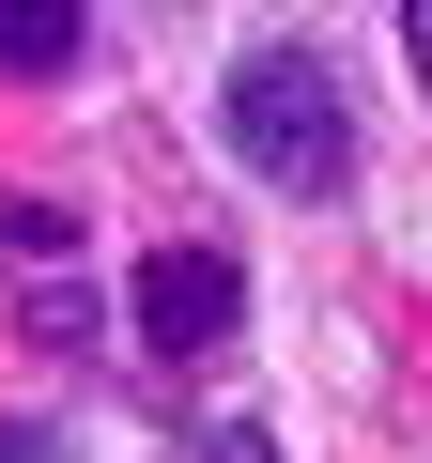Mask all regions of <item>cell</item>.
<instances>
[{
  "instance_id": "5b68a950",
  "label": "cell",
  "mask_w": 432,
  "mask_h": 463,
  "mask_svg": "<svg viewBox=\"0 0 432 463\" xmlns=\"http://www.w3.org/2000/svg\"><path fill=\"white\" fill-rule=\"evenodd\" d=\"M0 463H78V432L62 417H0Z\"/></svg>"
},
{
  "instance_id": "3957f363",
  "label": "cell",
  "mask_w": 432,
  "mask_h": 463,
  "mask_svg": "<svg viewBox=\"0 0 432 463\" xmlns=\"http://www.w3.org/2000/svg\"><path fill=\"white\" fill-rule=\"evenodd\" d=\"M78 47H93V16H78V0H0V78H78Z\"/></svg>"
},
{
  "instance_id": "52a82bcc",
  "label": "cell",
  "mask_w": 432,
  "mask_h": 463,
  "mask_svg": "<svg viewBox=\"0 0 432 463\" xmlns=\"http://www.w3.org/2000/svg\"><path fill=\"white\" fill-rule=\"evenodd\" d=\"M216 463H278V448H263V432H248V417H232V432H216Z\"/></svg>"
},
{
  "instance_id": "7a4b0ae2",
  "label": "cell",
  "mask_w": 432,
  "mask_h": 463,
  "mask_svg": "<svg viewBox=\"0 0 432 463\" xmlns=\"http://www.w3.org/2000/svg\"><path fill=\"white\" fill-rule=\"evenodd\" d=\"M248 325V279H232V248H155L139 263V340L185 371V355H216V340H232Z\"/></svg>"
},
{
  "instance_id": "8992f818",
  "label": "cell",
  "mask_w": 432,
  "mask_h": 463,
  "mask_svg": "<svg viewBox=\"0 0 432 463\" xmlns=\"http://www.w3.org/2000/svg\"><path fill=\"white\" fill-rule=\"evenodd\" d=\"M401 62H417V93H432V0H401Z\"/></svg>"
},
{
  "instance_id": "277c9868",
  "label": "cell",
  "mask_w": 432,
  "mask_h": 463,
  "mask_svg": "<svg viewBox=\"0 0 432 463\" xmlns=\"http://www.w3.org/2000/svg\"><path fill=\"white\" fill-rule=\"evenodd\" d=\"M16 325H32L47 355H62V340H93V279H32V294H16Z\"/></svg>"
},
{
  "instance_id": "6da1fadb",
  "label": "cell",
  "mask_w": 432,
  "mask_h": 463,
  "mask_svg": "<svg viewBox=\"0 0 432 463\" xmlns=\"http://www.w3.org/2000/svg\"><path fill=\"white\" fill-rule=\"evenodd\" d=\"M216 139H232L278 201H340L355 185V109H340V78L309 47H248L232 93H216Z\"/></svg>"
}]
</instances>
